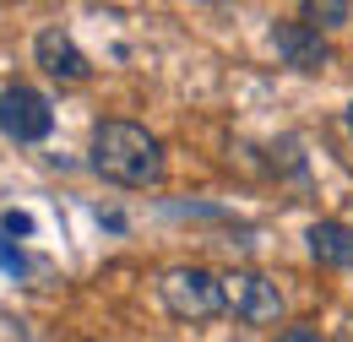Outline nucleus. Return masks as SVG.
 <instances>
[{"instance_id":"obj_9","label":"nucleus","mask_w":353,"mask_h":342,"mask_svg":"<svg viewBox=\"0 0 353 342\" xmlns=\"http://www.w3.org/2000/svg\"><path fill=\"white\" fill-rule=\"evenodd\" d=\"M0 234H6V239H28V234H33V217L28 212H0Z\"/></svg>"},{"instance_id":"obj_8","label":"nucleus","mask_w":353,"mask_h":342,"mask_svg":"<svg viewBox=\"0 0 353 342\" xmlns=\"http://www.w3.org/2000/svg\"><path fill=\"white\" fill-rule=\"evenodd\" d=\"M348 17H353V6H343V0H326V6L310 0V6H305V22H310V28H337V22H348Z\"/></svg>"},{"instance_id":"obj_7","label":"nucleus","mask_w":353,"mask_h":342,"mask_svg":"<svg viewBox=\"0 0 353 342\" xmlns=\"http://www.w3.org/2000/svg\"><path fill=\"white\" fill-rule=\"evenodd\" d=\"M310 256L321 266H353V223H337V217H321L310 223Z\"/></svg>"},{"instance_id":"obj_10","label":"nucleus","mask_w":353,"mask_h":342,"mask_svg":"<svg viewBox=\"0 0 353 342\" xmlns=\"http://www.w3.org/2000/svg\"><path fill=\"white\" fill-rule=\"evenodd\" d=\"M0 266H6L11 277H17V272H28V256H22V250H17V245H11L6 234H0Z\"/></svg>"},{"instance_id":"obj_4","label":"nucleus","mask_w":353,"mask_h":342,"mask_svg":"<svg viewBox=\"0 0 353 342\" xmlns=\"http://www.w3.org/2000/svg\"><path fill=\"white\" fill-rule=\"evenodd\" d=\"M223 299L245 326H277L283 321V288L261 272H228L223 277Z\"/></svg>"},{"instance_id":"obj_12","label":"nucleus","mask_w":353,"mask_h":342,"mask_svg":"<svg viewBox=\"0 0 353 342\" xmlns=\"http://www.w3.org/2000/svg\"><path fill=\"white\" fill-rule=\"evenodd\" d=\"M343 120H348V136H353V103H348V114H343Z\"/></svg>"},{"instance_id":"obj_3","label":"nucleus","mask_w":353,"mask_h":342,"mask_svg":"<svg viewBox=\"0 0 353 342\" xmlns=\"http://www.w3.org/2000/svg\"><path fill=\"white\" fill-rule=\"evenodd\" d=\"M49 130H54V109H49V98L39 87L17 82V87L0 92V136H6V141L33 147V141H44Z\"/></svg>"},{"instance_id":"obj_1","label":"nucleus","mask_w":353,"mask_h":342,"mask_svg":"<svg viewBox=\"0 0 353 342\" xmlns=\"http://www.w3.org/2000/svg\"><path fill=\"white\" fill-rule=\"evenodd\" d=\"M88 163L98 179L109 185H125V190H147L163 179V147L158 136L136 120H98L92 125V147H88Z\"/></svg>"},{"instance_id":"obj_5","label":"nucleus","mask_w":353,"mask_h":342,"mask_svg":"<svg viewBox=\"0 0 353 342\" xmlns=\"http://www.w3.org/2000/svg\"><path fill=\"white\" fill-rule=\"evenodd\" d=\"M33 60L44 66L54 82H88V71H92V60L77 49V39H71L65 28H44V33L33 39Z\"/></svg>"},{"instance_id":"obj_11","label":"nucleus","mask_w":353,"mask_h":342,"mask_svg":"<svg viewBox=\"0 0 353 342\" xmlns=\"http://www.w3.org/2000/svg\"><path fill=\"white\" fill-rule=\"evenodd\" d=\"M277 342H321V332H310V326H288V332H277Z\"/></svg>"},{"instance_id":"obj_2","label":"nucleus","mask_w":353,"mask_h":342,"mask_svg":"<svg viewBox=\"0 0 353 342\" xmlns=\"http://www.w3.org/2000/svg\"><path fill=\"white\" fill-rule=\"evenodd\" d=\"M158 299L174 321H212L218 310H228L223 277H212L207 266H169L158 277Z\"/></svg>"},{"instance_id":"obj_6","label":"nucleus","mask_w":353,"mask_h":342,"mask_svg":"<svg viewBox=\"0 0 353 342\" xmlns=\"http://www.w3.org/2000/svg\"><path fill=\"white\" fill-rule=\"evenodd\" d=\"M272 49L294 66V71H321L326 60H332V43L321 28H310V22H277L272 28Z\"/></svg>"}]
</instances>
